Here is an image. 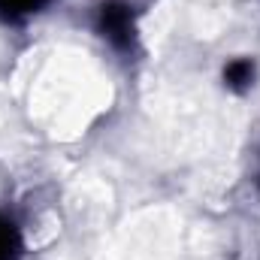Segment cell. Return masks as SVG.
Instances as JSON below:
<instances>
[{"label":"cell","mask_w":260,"mask_h":260,"mask_svg":"<svg viewBox=\"0 0 260 260\" xmlns=\"http://www.w3.org/2000/svg\"><path fill=\"white\" fill-rule=\"evenodd\" d=\"M100 34L115 46V49H130L133 46V12L127 3L121 0H109L100 6Z\"/></svg>","instance_id":"6da1fadb"},{"label":"cell","mask_w":260,"mask_h":260,"mask_svg":"<svg viewBox=\"0 0 260 260\" xmlns=\"http://www.w3.org/2000/svg\"><path fill=\"white\" fill-rule=\"evenodd\" d=\"M224 82H227L230 88H236V91L248 88V85L254 82V64H251L248 58H236V61H230V64L224 67Z\"/></svg>","instance_id":"7a4b0ae2"},{"label":"cell","mask_w":260,"mask_h":260,"mask_svg":"<svg viewBox=\"0 0 260 260\" xmlns=\"http://www.w3.org/2000/svg\"><path fill=\"white\" fill-rule=\"evenodd\" d=\"M18 251H21V245H18L15 227L6 218H0V260H18Z\"/></svg>","instance_id":"3957f363"},{"label":"cell","mask_w":260,"mask_h":260,"mask_svg":"<svg viewBox=\"0 0 260 260\" xmlns=\"http://www.w3.org/2000/svg\"><path fill=\"white\" fill-rule=\"evenodd\" d=\"M46 0H0V15L3 18H24L37 9H43Z\"/></svg>","instance_id":"277c9868"}]
</instances>
